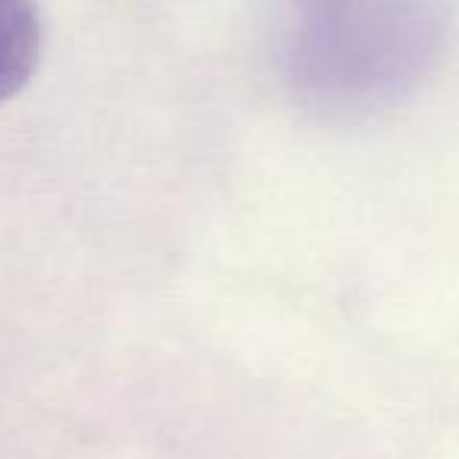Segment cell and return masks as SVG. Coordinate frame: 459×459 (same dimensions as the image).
I'll return each mask as SVG.
<instances>
[{"label":"cell","mask_w":459,"mask_h":459,"mask_svg":"<svg viewBox=\"0 0 459 459\" xmlns=\"http://www.w3.org/2000/svg\"><path fill=\"white\" fill-rule=\"evenodd\" d=\"M308 82L337 110H375L415 91L444 60L446 0H306Z\"/></svg>","instance_id":"6da1fadb"},{"label":"cell","mask_w":459,"mask_h":459,"mask_svg":"<svg viewBox=\"0 0 459 459\" xmlns=\"http://www.w3.org/2000/svg\"><path fill=\"white\" fill-rule=\"evenodd\" d=\"M45 22L39 0H0V104L16 98L41 64Z\"/></svg>","instance_id":"7a4b0ae2"}]
</instances>
